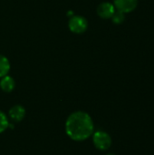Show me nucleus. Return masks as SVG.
<instances>
[{
    "label": "nucleus",
    "instance_id": "11",
    "mask_svg": "<svg viewBox=\"0 0 154 155\" xmlns=\"http://www.w3.org/2000/svg\"><path fill=\"white\" fill-rule=\"evenodd\" d=\"M106 155H115V154H113V153H108V154H106Z\"/></svg>",
    "mask_w": 154,
    "mask_h": 155
},
{
    "label": "nucleus",
    "instance_id": "6",
    "mask_svg": "<svg viewBox=\"0 0 154 155\" xmlns=\"http://www.w3.org/2000/svg\"><path fill=\"white\" fill-rule=\"evenodd\" d=\"M8 114L11 120H13L15 123H19L25 116V109L22 105L16 104V105H14L12 108H10Z\"/></svg>",
    "mask_w": 154,
    "mask_h": 155
},
{
    "label": "nucleus",
    "instance_id": "1",
    "mask_svg": "<svg viewBox=\"0 0 154 155\" xmlns=\"http://www.w3.org/2000/svg\"><path fill=\"white\" fill-rule=\"evenodd\" d=\"M94 125L92 117L85 112L71 114L65 123L66 134L75 142H82L93 135Z\"/></svg>",
    "mask_w": 154,
    "mask_h": 155
},
{
    "label": "nucleus",
    "instance_id": "5",
    "mask_svg": "<svg viewBox=\"0 0 154 155\" xmlns=\"http://www.w3.org/2000/svg\"><path fill=\"white\" fill-rule=\"evenodd\" d=\"M116 11L113 4L110 2H103L101 3L96 9V13L99 17L102 19H110L114 12Z\"/></svg>",
    "mask_w": 154,
    "mask_h": 155
},
{
    "label": "nucleus",
    "instance_id": "10",
    "mask_svg": "<svg viewBox=\"0 0 154 155\" xmlns=\"http://www.w3.org/2000/svg\"><path fill=\"white\" fill-rule=\"evenodd\" d=\"M8 124L9 122L6 114L4 112L0 111V134L5 132L8 128Z\"/></svg>",
    "mask_w": 154,
    "mask_h": 155
},
{
    "label": "nucleus",
    "instance_id": "8",
    "mask_svg": "<svg viewBox=\"0 0 154 155\" xmlns=\"http://www.w3.org/2000/svg\"><path fill=\"white\" fill-rule=\"evenodd\" d=\"M11 65L8 58L3 54H0V78L8 74Z\"/></svg>",
    "mask_w": 154,
    "mask_h": 155
},
{
    "label": "nucleus",
    "instance_id": "3",
    "mask_svg": "<svg viewBox=\"0 0 154 155\" xmlns=\"http://www.w3.org/2000/svg\"><path fill=\"white\" fill-rule=\"evenodd\" d=\"M93 143L100 151H106L112 145L111 136L104 131H97L93 134Z\"/></svg>",
    "mask_w": 154,
    "mask_h": 155
},
{
    "label": "nucleus",
    "instance_id": "2",
    "mask_svg": "<svg viewBox=\"0 0 154 155\" xmlns=\"http://www.w3.org/2000/svg\"><path fill=\"white\" fill-rule=\"evenodd\" d=\"M68 27L70 31L76 35L84 34L88 29L87 19L80 15H74L68 21Z\"/></svg>",
    "mask_w": 154,
    "mask_h": 155
},
{
    "label": "nucleus",
    "instance_id": "9",
    "mask_svg": "<svg viewBox=\"0 0 154 155\" xmlns=\"http://www.w3.org/2000/svg\"><path fill=\"white\" fill-rule=\"evenodd\" d=\"M112 22L115 25H121L125 21V14L123 12H120L118 10H116L114 12V14L113 15V16L111 17Z\"/></svg>",
    "mask_w": 154,
    "mask_h": 155
},
{
    "label": "nucleus",
    "instance_id": "7",
    "mask_svg": "<svg viewBox=\"0 0 154 155\" xmlns=\"http://www.w3.org/2000/svg\"><path fill=\"white\" fill-rule=\"evenodd\" d=\"M15 87V79L6 74L5 75L4 77L1 78L0 80V88L3 92L5 93H11Z\"/></svg>",
    "mask_w": 154,
    "mask_h": 155
},
{
    "label": "nucleus",
    "instance_id": "4",
    "mask_svg": "<svg viewBox=\"0 0 154 155\" xmlns=\"http://www.w3.org/2000/svg\"><path fill=\"white\" fill-rule=\"evenodd\" d=\"M113 5L116 10L127 14L136 9L138 0H113Z\"/></svg>",
    "mask_w": 154,
    "mask_h": 155
}]
</instances>
